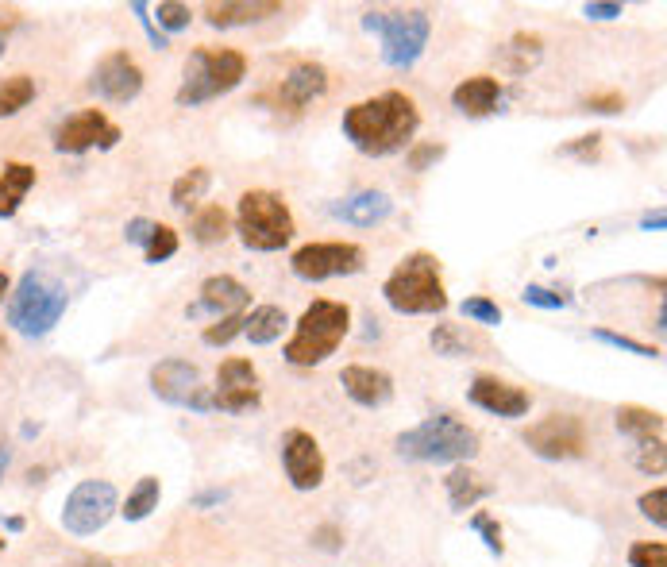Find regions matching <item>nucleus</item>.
<instances>
[{
	"label": "nucleus",
	"mask_w": 667,
	"mask_h": 567,
	"mask_svg": "<svg viewBox=\"0 0 667 567\" xmlns=\"http://www.w3.org/2000/svg\"><path fill=\"white\" fill-rule=\"evenodd\" d=\"M417 128H421V108L401 89H386L378 97L355 101L351 108H344V120H340L344 139L367 159L398 155L401 147L413 143Z\"/></svg>",
	"instance_id": "nucleus-1"
},
{
	"label": "nucleus",
	"mask_w": 667,
	"mask_h": 567,
	"mask_svg": "<svg viewBox=\"0 0 667 567\" xmlns=\"http://www.w3.org/2000/svg\"><path fill=\"white\" fill-rule=\"evenodd\" d=\"M382 297L401 317H436V313H444L448 309V290H444L440 259L432 251L405 255L398 267L390 270V278L382 282Z\"/></svg>",
	"instance_id": "nucleus-2"
},
{
	"label": "nucleus",
	"mask_w": 667,
	"mask_h": 567,
	"mask_svg": "<svg viewBox=\"0 0 667 567\" xmlns=\"http://www.w3.org/2000/svg\"><path fill=\"white\" fill-rule=\"evenodd\" d=\"M347 332H351V309H347V301L317 297V301L305 305V313L297 317L282 355H286V363H294V367H317L328 355L340 351Z\"/></svg>",
	"instance_id": "nucleus-3"
},
{
	"label": "nucleus",
	"mask_w": 667,
	"mask_h": 567,
	"mask_svg": "<svg viewBox=\"0 0 667 567\" xmlns=\"http://www.w3.org/2000/svg\"><path fill=\"white\" fill-rule=\"evenodd\" d=\"M394 448L413 463H467L479 456V432L463 425L455 413H432L428 421L401 432Z\"/></svg>",
	"instance_id": "nucleus-4"
},
{
	"label": "nucleus",
	"mask_w": 667,
	"mask_h": 567,
	"mask_svg": "<svg viewBox=\"0 0 667 567\" xmlns=\"http://www.w3.org/2000/svg\"><path fill=\"white\" fill-rule=\"evenodd\" d=\"M247 78V58L232 47H197L189 51L186 66H182V85L174 93V101L182 108H201L240 89V81Z\"/></svg>",
	"instance_id": "nucleus-5"
},
{
	"label": "nucleus",
	"mask_w": 667,
	"mask_h": 567,
	"mask_svg": "<svg viewBox=\"0 0 667 567\" xmlns=\"http://www.w3.org/2000/svg\"><path fill=\"white\" fill-rule=\"evenodd\" d=\"M236 232H240V243L247 251L270 255V251L290 247L297 224L282 193H274V189H247L240 197V205H236Z\"/></svg>",
	"instance_id": "nucleus-6"
},
{
	"label": "nucleus",
	"mask_w": 667,
	"mask_h": 567,
	"mask_svg": "<svg viewBox=\"0 0 667 567\" xmlns=\"http://www.w3.org/2000/svg\"><path fill=\"white\" fill-rule=\"evenodd\" d=\"M66 305H70V294L54 282L47 270H24L20 282H16L12 294H8L4 317H8V324H12L20 336H31V340H35V336H47L54 324L62 321Z\"/></svg>",
	"instance_id": "nucleus-7"
},
{
	"label": "nucleus",
	"mask_w": 667,
	"mask_h": 567,
	"mask_svg": "<svg viewBox=\"0 0 667 567\" xmlns=\"http://www.w3.org/2000/svg\"><path fill=\"white\" fill-rule=\"evenodd\" d=\"M363 31L382 39V62L386 66L413 70L428 47L432 20H428L425 8H394V12L371 8V12H363Z\"/></svg>",
	"instance_id": "nucleus-8"
},
{
	"label": "nucleus",
	"mask_w": 667,
	"mask_h": 567,
	"mask_svg": "<svg viewBox=\"0 0 667 567\" xmlns=\"http://www.w3.org/2000/svg\"><path fill=\"white\" fill-rule=\"evenodd\" d=\"M120 513V494L108 479H81L62 506V529L70 537H93Z\"/></svg>",
	"instance_id": "nucleus-9"
},
{
	"label": "nucleus",
	"mask_w": 667,
	"mask_h": 567,
	"mask_svg": "<svg viewBox=\"0 0 667 567\" xmlns=\"http://www.w3.org/2000/svg\"><path fill=\"white\" fill-rule=\"evenodd\" d=\"M367 267V251L351 240H321L305 243L290 255V270L301 282H328V278H347Z\"/></svg>",
	"instance_id": "nucleus-10"
},
{
	"label": "nucleus",
	"mask_w": 667,
	"mask_h": 567,
	"mask_svg": "<svg viewBox=\"0 0 667 567\" xmlns=\"http://www.w3.org/2000/svg\"><path fill=\"white\" fill-rule=\"evenodd\" d=\"M151 390L166 405H182L193 413L213 409V390L201 382V367L189 359H162L151 367Z\"/></svg>",
	"instance_id": "nucleus-11"
},
{
	"label": "nucleus",
	"mask_w": 667,
	"mask_h": 567,
	"mask_svg": "<svg viewBox=\"0 0 667 567\" xmlns=\"http://www.w3.org/2000/svg\"><path fill=\"white\" fill-rule=\"evenodd\" d=\"M525 444H529L533 456L552 459V463L579 459L587 452V425H583L579 413H548V417H540L536 425L525 429Z\"/></svg>",
	"instance_id": "nucleus-12"
},
{
	"label": "nucleus",
	"mask_w": 667,
	"mask_h": 567,
	"mask_svg": "<svg viewBox=\"0 0 667 567\" xmlns=\"http://www.w3.org/2000/svg\"><path fill=\"white\" fill-rule=\"evenodd\" d=\"M89 89L108 101V105H132L135 97L143 93V66L135 62L132 51H108L97 58L93 66V78H89Z\"/></svg>",
	"instance_id": "nucleus-13"
},
{
	"label": "nucleus",
	"mask_w": 667,
	"mask_h": 567,
	"mask_svg": "<svg viewBox=\"0 0 667 567\" xmlns=\"http://www.w3.org/2000/svg\"><path fill=\"white\" fill-rule=\"evenodd\" d=\"M120 143V128L108 120L101 108H81L74 116H66L58 128H54V151L58 155H85L93 147H116Z\"/></svg>",
	"instance_id": "nucleus-14"
},
{
	"label": "nucleus",
	"mask_w": 667,
	"mask_h": 567,
	"mask_svg": "<svg viewBox=\"0 0 667 567\" xmlns=\"http://www.w3.org/2000/svg\"><path fill=\"white\" fill-rule=\"evenodd\" d=\"M259 371L251 359L243 355H232L220 363L216 371V386H213V409H224V413H247L259 405Z\"/></svg>",
	"instance_id": "nucleus-15"
},
{
	"label": "nucleus",
	"mask_w": 667,
	"mask_h": 567,
	"mask_svg": "<svg viewBox=\"0 0 667 567\" xmlns=\"http://www.w3.org/2000/svg\"><path fill=\"white\" fill-rule=\"evenodd\" d=\"M282 471L294 490H317L324 483V452L313 432L290 429L282 436Z\"/></svg>",
	"instance_id": "nucleus-16"
},
{
	"label": "nucleus",
	"mask_w": 667,
	"mask_h": 567,
	"mask_svg": "<svg viewBox=\"0 0 667 567\" xmlns=\"http://www.w3.org/2000/svg\"><path fill=\"white\" fill-rule=\"evenodd\" d=\"M467 402L486 409V413H494V417L517 421V417L529 413L533 394L521 390V386H513V382H506V378H498V375H479L471 386H467Z\"/></svg>",
	"instance_id": "nucleus-17"
},
{
	"label": "nucleus",
	"mask_w": 667,
	"mask_h": 567,
	"mask_svg": "<svg viewBox=\"0 0 667 567\" xmlns=\"http://www.w3.org/2000/svg\"><path fill=\"white\" fill-rule=\"evenodd\" d=\"M197 294H201V301L189 305L186 317H213V321H220V317H232V313H247V305H251V290L232 274H209Z\"/></svg>",
	"instance_id": "nucleus-18"
},
{
	"label": "nucleus",
	"mask_w": 667,
	"mask_h": 567,
	"mask_svg": "<svg viewBox=\"0 0 667 567\" xmlns=\"http://www.w3.org/2000/svg\"><path fill=\"white\" fill-rule=\"evenodd\" d=\"M340 386L355 405L363 409H382L394 402V378L382 367H367V363H351L340 371Z\"/></svg>",
	"instance_id": "nucleus-19"
},
{
	"label": "nucleus",
	"mask_w": 667,
	"mask_h": 567,
	"mask_svg": "<svg viewBox=\"0 0 667 567\" xmlns=\"http://www.w3.org/2000/svg\"><path fill=\"white\" fill-rule=\"evenodd\" d=\"M328 93V70H324L321 62H294L290 70H286V78H282V85H278V101L286 108H305L313 105L317 97H324Z\"/></svg>",
	"instance_id": "nucleus-20"
},
{
	"label": "nucleus",
	"mask_w": 667,
	"mask_h": 567,
	"mask_svg": "<svg viewBox=\"0 0 667 567\" xmlns=\"http://www.w3.org/2000/svg\"><path fill=\"white\" fill-rule=\"evenodd\" d=\"M390 213H394V197L386 189H359L344 201H332V216L351 228H374Z\"/></svg>",
	"instance_id": "nucleus-21"
},
{
	"label": "nucleus",
	"mask_w": 667,
	"mask_h": 567,
	"mask_svg": "<svg viewBox=\"0 0 667 567\" xmlns=\"http://www.w3.org/2000/svg\"><path fill=\"white\" fill-rule=\"evenodd\" d=\"M205 24L209 27H247L270 20V16H282V4L278 0H220V4H205L201 8Z\"/></svg>",
	"instance_id": "nucleus-22"
},
{
	"label": "nucleus",
	"mask_w": 667,
	"mask_h": 567,
	"mask_svg": "<svg viewBox=\"0 0 667 567\" xmlns=\"http://www.w3.org/2000/svg\"><path fill=\"white\" fill-rule=\"evenodd\" d=\"M452 105L463 112V116H490V112H498L502 105V81L494 78V74H475V78H463L459 85L452 89Z\"/></svg>",
	"instance_id": "nucleus-23"
},
{
	"label": "nucleus",
	"mask_w": 667,
	"mask_h": 567,
	"mask_svg": "<svg viewBox=\"0 0 667 567\" xmlns=\"http://www.w3.org/2000/svg\"><path fill=\"white\" fill-rule=\"evenodd\" d=\"M31 186H35V166L31 162H4V170H0V220L20 213Z\"/></svg>",
	"instance_id": "nucleus-24"
},
{
	"label": "nucleus",
	"mask_w": 667,
	"mask_h": 567,
	"mask_svg": "<svg viewBox=\"0 0 667 567\" xmlns=\"http://www.w3.org/2000/svg\"><path fill=\"white\" fill-rule=\"evenodd\" d=\"M540 54H544V39H540V35H529V31H517L506 47H502V54H498V66L506 70L509 78H525L536 62H540Z\"/></svg>",
	"instance_id": "nucleus-25"
},
{
	"label": "nucleus",
	"mask_w": 667,
	"mask_h": 567,
	"mask_svg": "<svg viewBox=\"0 0 667 567\" xmlns=\"http://www.w3.org/2000/svg\"><path fill=\"white\" fill-rule=\"evenodd\" d=\"M444 490H448V502H452L455 513L475 510L482 498H490V486L482 483V475L467 471V467H452L448 479H444Z\"/></svg>",
	"instance_id": "nucleus-26"
},
{
	"label": "nucleus",
	"mask_w": 667,
	"mask_h": 567,
	"mask_svg": "<svg viewBox=\"0 0 667 567\" xmlns=\"http://www.w3.org/2000/svg\"><path fill=\"white\" fill-rule=\"evenodd\" d=\"M286 309H278V305H259V309H251L247 313V321H243V336L255 344V348H267L274 340H282V332H286Z\"/></svg>",
	"instance_id": "nucleus-27"
},
{
	"label": "nucleus",
	"mask_w": 667,
	"mask_h": 567,
	"mask_svg": "<svg viewBox=\"0 0 667 567\" xmlns=\"http://www.w3.org/2000/svg\"><path fill=\"white\" fill-rule=\"evenodd\" d=\"M209 186H213V170L209 166H189L186 174H178L174 186H170V205L178 213H189V209H197L205 201Z\"/></svg>",
	"instance_id": "nucleus-28"
},
{
	"label": "nucleus",
	"mask_w": 667,
	"mask_h": 567,
	"mask_svg": "<svg viewBox=\"0 0 667 567\" xmlns=\"http://www.w3.org/2000/svg\"><path fill=\"white\" fill-rule=\"evenodd\" d=\"M232 232V216L224 205H201L193 220H189V236L201 243V247H213V243H224Z\"/></svg>",
	"instance_id": "nucleus-29"
},
{
	"label": "nucleus",
	"mask_w": 667,
	"mask_h": 567,
	"mask_svg": "<svg viewBox=\"0 0 667 567\" xmlns=\"http://www.w3.org/2000/svg\"><path fill=\"white\" fill-rule=\"evenodd\" d=\"M617 429L641 444V440L664 436V417H660L656 409H644V405H621V409H617Z\"/></svg>",
	"instance_id": "nucleus-30"
},
{
	"label": "nucleus",
	"mask_w": 667,
	"mask_h": 567,
	"mask_svg": "<svg viewBox=\"0 0 667 567\" xmlns=\"http://www.w3.org/2000/svg\"><path fill=\"white\" fill-rule=\"evenodd\" d=\"M159 498H162V486L155 475H143L139 483L128 490V498H124V521H143V517H151V513L159 510Z\"/></svg>",
	"instance_id": "nucleus-31"
},
{
	"label": "nucleus",
	"mask_w": 667,
	"mask_h": 567,
	"mask_svg": "<svg viewBox=\"0 0 667 567\" xmlns=\"http://www.w3.org/2000/svg\"><path fill=\"white\" fill-rule=\"evenodd\" d=\"M35 101V78L31 74H8L0 78V120L24 112Z\"/></svg>",
	"instance_id": "nucleus-32"
},
{
	"label": "nucleus",
	"mask_w": 667,
	"mask_h": 567,
	"mask_svg": "<svg viewBox=\"0 0 667 567\" xmlns=\"http://www.w3.org/2000/svg\"><path fill=\"white\" fill-rule=\"evenodd\" d=\"M428 344H432V351H436V355H448V359L471 355V348H475L459 324H436V328L428 332Z\"/></svg>",
	"instance_id": "nucleus-33"
},
{
	"label": "nucleus",
	"mask_w": 667,
	"mask_h": 567,
	"mask_svg": "<svg viewBox=\"0 0 667 567\" xmlns=\"http://www.w3.org/2000/svg\"><path fill=\"white\" fill-rule=\"evenodd\" d=\"M243 321H247V313L220 317V321H213L205 332H201V344H209V348H228L236 336H243Z\"/></svg>",
	"instance_id": "nucleus-34"
},
{
	"label": "nucleus",
	"mask_w": 667,
	"mask_h": 567,
	"mask_svg": "<svg viewBox=\"0 0 667 567\" xmlns=\"http://www.w3.org/2000/svg\"><path fill=\"white\" fill-rule=\"evenodd\" d=\"M143 255H147V263H166V259H174V255H178V232H174L170 224H159V220H155V232H151V240L143 247Z\"/></svg>",
	"instance_id": "nucleus-35"
},
{
	"label": "nucleus",
	"mask_w": 667,
	"mask_h": 567,
	"mask_svg": "<svg viewBox=\"0 0 667 567\" xmlns=\"http://www.w3.org/2000/svg\"><path fill=\"white\" fill-rule=\"evenodd\" d=\"M151 12L159 16V27L166 39H170L174 31H186V27L193 24V8H189V4H178V0H162Z\"/></svg>",
	"instance_id": "nucleus-36"
},
{
	"label": "nucleus",
	"mask_w": 667,
	"mask_h": 567,
	"mask_svg": "<svg viewBox=\"0 0 667 567\" xmlns=\"http://www.w3.org/2000/svg\"><path fill=\"white\" fill-rule=\"evenodd\" d=\"M459 313L467 317V321H475V324H482V328H498L502 324V305L498 301H490V297H467L463 305H459Z\"/></svg>",
	"instance_id": "nucleus-37"
},
{
	"label": "nucleus",
	"mask_w": 667,
	"mask_h": 567,
	"mask_svg": "<svg viewBox=\"0 0 667 567\" xmlns=\"http://www.w3.org/2000/svg\"><path fill=\"white\" fill-rule=\"evenodd\" d=\"M629 564L633 567H667V544L664 540H641L629 548Z\"/></svg>",
	"instance_id": "nucleus-38"
},
{
	"label": "nucleus",
	"mask_w": 667,
	"mask_h": 567,
	"mask_svg": "<svg viewBox=\"0 0 667 567\" xmlns=\"http://www.w3.org/2000/svg\"><path fill=\"white\" fill-rule=\"evenodd\" d=\"M664 463H667V452H664V436H656V440H641V452H637V467H641L644 475H664Z\"/></svg>",
	"instance_id": "nucleus-39"
},
{
	"label": "nucleus",
	"mask_w": 667,
	"mask_h": 567,
	"mask_svg": "<svg viewBox=\"0 0 667 567\" xmlns=\"http://www.w3.org/2000/svg\"><path fill=\"white\" fill-rule=\"evenodd\" d=\"M594 340H602V344H610L617 351H629V355H641V359H656L660 348H648L641 340H629V336H621V332H610V328H594Z\"/></svg>",
	"instance_id": "nucleus-40"
},
{
	"label": "nucleus",
	"mask_w": 667,
	"mask_h": 567,
	"mask_svg": "<svg viewBox=\"0 0 667 567\" xmlns=\"http://www.w3.org/2000/svg\"><path fill=\"white\" fill-rule=\"evenodd\" d=\"M444 155H448V147H444V143H409V151H405V166L421 174V170H428L432 162H440Z\"/></svg>",
	"instance_id": "nucleus-41"
},
{
	"label": "nucleus",
	"mask_w": 667,
	"mask_h": 567,
	"mask_svg": "<svg viewBox=\"0 0 667 567\" xmlns=\"http://www.w3.org/2000/svg\"><path fill=\"white\" fill-rule=\"evenodd\" d=\"M637 506H641V513L648 517V521H652V525H656V529H664V525H667V490H664V486H652V490H644Z\"/></svg>",
	"instance_id": "nucleus-42"
},
{
	"label": "nucleus",
	"mask_w": 667,
	"mask_h": 567,
	"mask_svg": "<svg viewBox=\"0 0 667 567\" xmlns=\"http://www.w3.org/2000/svg\"><path fill=\"white\" fill-rule=\"evenodd\" d=\"M560 155H567V159H579V162H594L598 155H602V135H598V132L579 135L575 143L560 147Z\"/></svg>",
	"instance_id": "nucleus-43"
},
{
	"label": "nucleus",
	"mask_w": 667,
	"mask_h": 567,
	"mask_svg": "<svg viewBox=\"0 0 667 567\" xmlns=\"http://www.w3.org/2000/svg\"><path fill=\"white\" fill-rule=\"evenodd\" d=\"M525 305H536V309H567L571 305V297L556 294V290H548V286H525Z\"/></svg>",
	"instance_id": "nucleus-44"
},
{
	"label": "nucleus",
	"mask_w": 667,
	"mask_h": 567,
	"mask_svg": "<svg viewBox=\"0 0 667 567\" xmlns=\"http://www.w3.org/2000/svg\"><path fill=\"white\" fill-rule=\"evenodd\" d=\"M471 525H475V529L482 533L486 548H490L494 556H502V552H506V544H502V525H498L494 517H486V513H475V517H471Z\"/></svg>",
	"instance_id": "nucleus-45"
},
{
	"label": "nucleus",
	"mask_w": 667,
	"mask_h": 567,
	"mask_svg": "<svg viewBox=\"0 0 667 567\" xmlns=\"http://www.w3.org/2000/svg\"><path fill=\"white\" fill-rule=\"evenodd\" d=\"M132 12H135V16H139V24H143V31H147V39H151V47H155V51H166V47H170V39H166V35H162L159 27H155V16H151V4H143V0H135V4H132Z\"/></svg>",
	"instance_id": "nucleus-46"
},
{
	"label": "nucleus",
	"mask_w": 667,
	"mask_h": 567,
	"mask_svg": "<svg viewBox=\"0 0 667 567\" xmlns=\"http://www.w3.org/2000/svg\"><path fill=\"white\" fill-rule=\"evenodd\" d=\"M583 105H587V112L614 116V112H621V108H625V93H617V89H610V93H590Z\"/></svg>",
	"instance_id": "nucleus-47"
},
{
	"label": "nucleus",
	"mask_w": 667,
	"mask_h": 567,
	"mask_svg": "<svg viewBox=\"0 0 667 567\" xmlns=\"http://www.w3.org/2000/svg\"><path fill=\"white\" fill-rule=\"evenodd\" d=\"M313 544H317L321 552H340V548H344L340 525H321V529H313Z\"/></svg>",
	"instance_id": "nucleus-48"
},
{
	"label": "nucleus",
	"mask_w": 667,
	"mask_h": 567,
	"mask_svg": "<svg viewBox=\"0 0 667 567\" xmlns=\"http://www.w3.org/2000/svg\"><path fill=\"white\" fill-rule=\"evenodd\" d=\"M151 232H155V220H147V216H132V220H128V228H124L128 243H139V247H147Z\"/></svg>",
	"instance_id": "nucleus-49"
},
{
	"label": "nucleus",
	"mask_w": 667,
	"mask_h": 567,
	"mask_svg": "<svg viewBox=\"0 0 667 567\" xmlns=\"http://www.w3.org/2000/svg\"><path fill=\"white\" fill-rule=\"evenodd\" d=\"M621 12H625L621 4H587V8H583L587 20H617Z\"/></svg>",
	"instance_id": "nucleus-50"
},
{
	"label": "nucleus",
	"mask_w": 667,
	"mask_h": 567,
	"mask_svg": "<svg viewBox=\"0 0 667 567\" xmlns=\"http://www.w3.org/2000/svg\"><path fill=\"white\" fill-rule=\"evenodd\" d=\"M664 224H667V213H664V209H656V213H648V216L641 220L644 232H652V228H656V232H664Z\"/></svg>",
	"instance_id": "nucleus-51"
},
{
	"label": "nucleus",
	"mask_w": 667,
	"mask_h": 567,
	"mask_svg": "<svg viewBox=\"0 0 667 567\" xmlns=\"http://www.w3.org/2000/svg\"><path fill=\"white\" fill-rule=\"evenodd\" d=\"M213 502H224V490H213V494H201L193 506H213Z\"/></svg>",
	"instance_id": "nucleus-52"
},
{
	"label": "nucleus",
	"mask_w": 667,
	"mask_h": 567,
	"mask_svg": "<svg viewBox=\"0 0 667 567\" xmlns=\"http://www.w3.org/2000/svg\"><path fill=\"white\" fill-rule=\"evenodd\" d=\"M8 463H12V448H8V444H0V479H4V471H8Z\"/></svg>",
	"instance_id": "nucleus-53"
},
{
	"label": "nucleus",
	"mask_w": 667,
	"mask_h": 567,
	"mask_svg": "<svg viewBox=\"0 0 667 567\" xmlns=\"http://www.w3.org/2000/svg\"><path fill=\"white\" fill-rule=\"evenodd\" d=\"M8 294H12V278H8L4 270H0V301H4Z\"/></svg>",
	"instance_id": "nucleus-54"
},
{
	"label": "nucleus",
	"mask_w": 667,
	"mask_h": 567,
	"mask_svg": "<svg viewBox=\"0 0 667 567\" xmlns=\"http://www.w3.org/2000/svg\"><path fill=\"white\" fill-rule=\"evenodd\" d=\"M4 529H8V533H20V529H24V521H20V517H8V521H4Z\"/></svg>",
	"instance_id": "nucleus-55"
},
{
	"label": "nucleus",
	"mask_w": 667,
	"mask_h": 567,
	"mask_svg": "<svg viewBox=\"0 0 667 567\" xmlns=\"http://www.w3.org/2000/svg\"><path fill=\"white\" fill-rule=\"evenodd\" d=\"M0 548H4V540H0Z\"/></svg>",
	"instance_id": "nucleus-56"
}]
</instances>
